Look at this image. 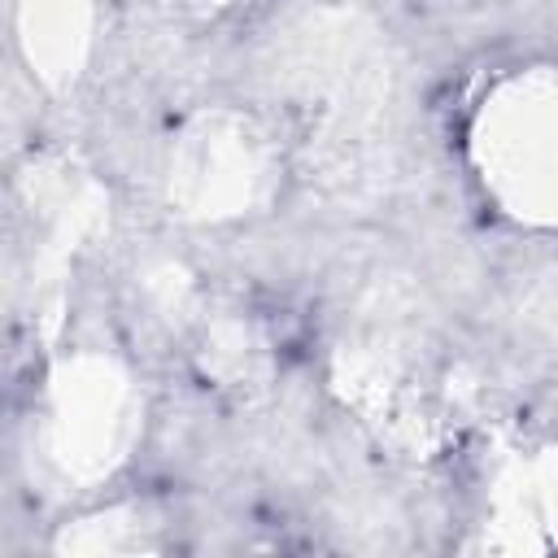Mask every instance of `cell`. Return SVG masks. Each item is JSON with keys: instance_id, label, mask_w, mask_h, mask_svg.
I'll use <instances>...</instances> for the list:
<instances>
[{"instance_id": "4", "label": "cell", "mask_w": 558, "mask_h": 558, "mask_svg": "<svg viewBox=\"0 0 558 558\" xmlns=\"http://www.w3.org/2000/svg\"><path fill=\"white\" fill-rule=\"evenodd\" d=\"M96 26L100 0H17V48L52 87H70L87 70Z\"/></svg>"}, {"instance_id": "6", "label": "cell", "mask_w": 558, "mask_h": 558, "mask_svg": "<svg viewBox=\"0 0 558 558\" xmlns=\"http://www.w3.org/2000/svg\"><path fill=\"white\" fill-rule=\"evenodd\" d=\"M196 353L205 371L218 375V384H235V388L244 379H257V371L266 366V340L248 318H218V323L205 318Z\"/></svg>"}, {"instance_id": "3", "label": "cell", "mask_w": 558, "mask_h": 558, "mask_svg": "<svg viewBox=\"0 0 558 558\" xmlns=\"http://www.w3.org/2000/svg\"><path fill=\"white\" fill-rule=\"evenodd\" d=\"M270 135L235 109H205L179 126L166 153V187L179 214L196 222H231L253 214L275 187Z\"/></svg>"}, {"instance_id": "7", "label": "cell", "mask_w": 558, "mask_h": 558, "mask_svg": "<svg viewBox=\"0 0 558 558\" xmlns=\"http://www.w3.org/2000/svg\"><path fill=\"white\" fill-rule=\"evenodd\" d=\"M179 4L201 9V13H214V9H227V4H235V0H179Z\"/></svg>"}, {"instance_id": "2", "label": "cell", "mask_w": 558, "mask_h": 558, "mask_svg": "<svg viewBox=\"0 0 558 558\" xmlns=\"http://www.w3.org/2000/svg\"><path fill=\"white\" fill-rule=\"evenodd\" d=\"M140 388L131 371L96 349L70 353L44 388L39 449L70 484L105 480L140 436Z\"/></svg>"}, {"instance_id": "1", "label": "cell", "mask_w": 558, "mask_h": 558, "mask_svg": "<svg viewBox=\"0 0 558 558\" xmlns=\"http://www.w3.org/2000/svg\"><path fill=\"white\" fill-rule=\"evenodd\" d=\"M545 65L497 78L471 113L466 157L484 196L523 227H549L558 205V118Z\"/></svg>"}, {"instance_id": "5", "label": "cell", "mask_w": 558, "mask_h": 558, "mask_svg": "<svg viewBox=\"0 0 558 558\" xmlns=\"http://www.w3.org/2000/svg\"><path fill=\"white\" fill-rule=\"evenodd\" d=\"M31 214L57 244H83L109 214L105 187L74 161H52L31 174Z\"/></svg>"}]
</instances>
